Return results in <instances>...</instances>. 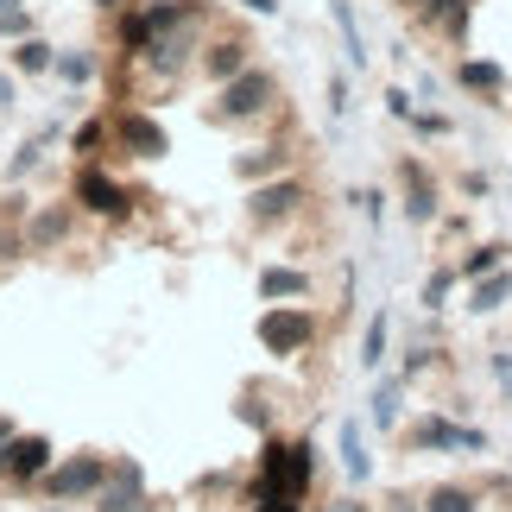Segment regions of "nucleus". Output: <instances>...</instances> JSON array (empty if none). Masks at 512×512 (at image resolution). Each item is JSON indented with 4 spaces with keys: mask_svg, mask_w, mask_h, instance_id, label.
<instances>
[{
    "mask_svg": "<svg viewBox=\"0 0 512 512\" xmlns=\"http://www.w3.org/2000/svg\"><path fill=\"white\" fill-rule=\"evenodd\" d=\"M57 64V57H51V45H45V38H19V45H13V70L19 76H32V70H51Z\"/></svg>",
    "mask_w": 512,
    "mask_h": 512,
    "instance_id": "obj_24",
    "label": "nucleus"
},
{
    "mask_svg": "<svg viewBox=\"0 0 512 512\" xmlns=\"http://www.w3.org/2000/svg\"><path fill=\"white\" fill-rule=\"evenodd\" d=\"M247 64H253V45H247V38H234V32H222V38H209V45H203V70L215 76V83L241 76Z\"/></svg>",
    "mask_w": 512,
    "mask_h": 512,
    "instance_id": "obj_12",
    "label": "nucleus"
},
{
    "mask_svg": "<svg viewBox=\"0 0 512 512\" xmlns=\"http://www.w3.org/2000/svg\"><path fill=\"white\" fill-rule=\"evenodd\" d=\"M494 380H500V392L512 399V348H500V354H494Z\"/></svg>",
    "mask_w": 512,
    "mask_h": 512,
    "instance_id": "obj_32",
    "label": "nucleus"
},
{
    "mask_svg": "<svg viewBox=\"0 0 512 512\" xmlns=\"http://www.w3.org/2000/svg\"><path fill=\"white\" fill-rule=\"evenodd\" d=\"M260 298L266 304H298V298H310V272H298V266H266L260 272Z\"/></svg>",
    "mask_w": 512,
    "mask_h": 512,
    "instance_id": "obj_15",
    "label": "nucleus"
},
{
    "mask_svg": "<svg viewBox=\"0 0 512 512\" xmlns=\"http://www.w3.org/2000/svg\"><path fill=\"white\" fill-rule=\"evenodd\" d=\"M342 475H348V487H367V475H373V456H367V430H361V418H342Z\"/></svg>",
    "mask_w": 512,
    "mask_h": 512,
    "instance_id": "obj_14",
    "label": "nucleus"
},
{
    "mask_svg": "<svg viewBox=\"0 0 512 512\" xmlns=\"http://www.w3.org/2000/svg\"><path fill=\"white\" fill-rule=\"evenodd\" d=\"M0 102H13V76H0Z\"/></svg>",
    "mask_w": 512,
    "mask_h": 512,
    "instance_id": "obj_37",
    "label": "nucleus"
},
{
    "mask_svg": "<svg viewBox=\"0 0 512 512\" xmlns=\"http://www.w3.org/2000/svg\"><path fill=\"white\" fill-rule=\"evenodd\" d=\"M323 512H367V506H361V500H354V494H342V500H329Z\"/></svg>",
    "mask_w": 512,
    "mask_h": 512,
    "instance_id": "obj_35",
    "label": "nucleus"
},
{
    "mask_svg": "<svg viewBox=\"0 0 512 512\" xmlns=\"http://www.w3.org/2000/svg\"><path fill=\"white\" fill-rule=\"evenodd\" d=\"M108 456H70V462H51L45 468V494L51 500H95L108 487Z\"/></svg>",
    "mask_w": 512,
    "mask_h": 512,
    "instance_id": "obj_2",
    "label": "nucleus"
},
{
    "mask_svg": "<svg viewBox=\"0 0 512 512\" xmlns=\"http://www.w3.org/2000/svg\"><path fill=\"white\" fill-rule=\"evenodd\" d=\"M45 468H51V443L45 437H19L13 430V437L0 443V481L26 487V481H45Z\"/></svg>",
    "mask_w": 512,
    "mask_h": 512,
    "instance_id": "obj_7",
    "label": "nucleus"
},
{
    "mask_svg": "<svg viewBox=\"0 0 512 512\" xmlns=\"http://www.w3.org/2000/svg\"><path fill=\"white\" fill-rule=\"evenodd\" d=\"M51 70L64 76V83H89V76H95V57H89V51H64Z\"/></svg>",
    "mask_w": 512,
    "mask_h": 512,
    "instance_id": "obj_26",
    "label": "nucleus"
},
{
    "mask_svg": "<svg viewBox=\"0 0 512 512\" xmlns=\"http://www.w3.org/2000/svg\"><path fill=\"white\" fill-rule=\"evenodd\" d=\"M386 342H392V317H386V310H373V323H367V336H361V367L367 373L386 367Z\"/></svg>",
    "mask_w": 512,
    "mask_h": 512,
    "instance_id": "obj_22",
    "label": "nucleus"
},
{
    "mask_svg": "<svg viewBox=\"0 0 512 512\" xmlns=\"http://www.w3.org/2000/svg\"><path fill=\"white\" fill-rule=\"evenodd\" d=\"M418 512H481V494H475V487H462V481H437L418 500Z\"/></svg>",
    "mask_w": 512,
    "mask_h": 512,
    "instance_id": "obj_18",
    "label": "nucleus"
},
{
    "mask_svg": "<svg viewBox=\"0 0 512 512\" xmlns=\"http://www.w3.org/2000/svg\"><path fill=\"white\" fill-rule=\"evenodd\" d=\"M456 83L494 108L500 95H506V70H500V64H487V57H462V64H456Z\"/></svg>",
    "mask_w": 512,
    "mask_h": 512,
    "instance_id": "obj_13",
    "label": "nucleus"
},
{
    "mask_svg": "<svg viewBox=\"0 0 512 512\" xmlns=\"http://www.w3.org/2000/svg\"><path fill=\"white\" fill-rule=\"evenodd\" d=\"M76 203H83L89 215H108V222H114V215H127V190L114 184L108 171L83 165V171H76Z\"/></svg>",
    "mask_w": 512,
    "mask_h": 512,
    "instance_id": "obj_10",
    "label": "nucleus"
},
{
    "mask_svg": "<svg viewBox=\"0 0 512 512\" xmlns=\"http://www.w3.org/2000/svg\"><path fill=\"white\" fill-rule=\"evenodd\" d=\"M411 449H456V456H481L487 449V437L475 424H456V418H443V411H430V418H418L411 424Z\"/></svg>",
    "mask_w": 512,
    "mask_h": 512,
    "instance_id": "obj_4",
    "label": "nucleus"
},
{
    "mask_svg": "<svg viewBox=\"0 0 512 512\" xmlns=\"http://www.w3.org/2000/svg\"><path fill=\"white\" fill-rule=\"evenodd\" d=\"M298 209H304V184H298V177H272V184H253V196H247V222H260V228L291 222Z\"/></svg>",
    "mask_w": 512,
    "mask_h": 512,
    "instance_id": "obj_6",
    "label": "nucleus"
},
{
    "mask_svg": "<svg viewBox=\"0 0 512 512\" xmlns=\"http://www.w3.org/2000/svg\"><path fill=\"white\" fill-rule=\"evenodd\" d=\"M32 165H38V146H19V152H13V165H7V177L19 184V177H26Z\"/></svg>",
    "mask_w": 512,
    "mask_h": 512,
    "instance_id": "obj_31",
    "label": "nucleus"
},
{
    "mask_svg": "<svg viewBox=\"0 0 512 512\" xmlns=\"http://www.w3.org/2000/svg\"><path fill=\"white\" fill-rule=\"evenodd\" d=\"M146 475H140V462H114L108 468V487L95 494V512H146Z\"/></svg>",
    "mask_w": 512,
    "mask_h": 512,
    "instance_id": "obj_8",
    "label": "nucleus"
},
{
    "mask_svg": "<svg viewBox=\"0 0 512 512\" xmlns=\"http://www.w3.org/2000/svg\"><path fill=\"white\" fill-rule=\"evenodd\" d=\"M13 437V418H0V443H7Z\"/></svg>",
    "mask_w": 512,
    "mask_h": 512,
    "instance_id": "obj_38",
    "label": "nucleus"
},
{
    "mask_svg": "<svg viewBox=\"0 0 512 512\" xmlns=\"http://www.w3.org/2000/svg\"><path fill=\"white\" fill-rule=\"evenodd\" d=\"M399 190H405V215L411 222H437V203H443V190H437V177L424 171V159H399Z\"/></svg>",
    "mask_w": 512,
    "mask_h": 512,
    "instance_id": "obj_9",
    "label": "nucleus"
},
{
    "mask_svg": "<svg viewBox=\"0 0 512 512\" xmlns=\"http://www.w3.org/2000/svg\"><path fill=\"white\" fill-rule=\"evenodd\" d=\"M64 228H70V203H57V209H45V215L26 228V241H32V247H57V234H64Z\"/></svg>",
    "mask_w": 512,
    "mask_h": 512,
    "instance_id": "obj_23",
    "label": "nucleus"
},
{
    "mask_svg": "<svg viewBox=\"0 0 512 512\" xmlns=\"http://www.w3.org/2000/svg\"><path fill=\"white\" fill-rule=\"evenodd\" d=\"M354 108V89H348V76L336 70V76H329V114H348Z\"/></svg>",
    "mask_w": 512,
    "mask_h": 512,
    "instance_id": "obj_29",
    "label": "nucleus"
},
{
    "mask_svg": "<svg viewBox=\"0 0 512 512\" xmlns=\"http://www.w3.org/2000/svg\"><path fill=\"white\" fill-rule=\"evenodd\" d=\"M146 512H171V506H146Z\"/></svg>",
    "mask_w": 512,
    "mask_h": 512,
    "instance_id": "obj_39",
    "label": "nucleus"
},
{
    "mask_svg": "<svg viewBox=\"0 0 512 512\" xmlns=\"http://www.w3.org/2000/svg\"><path fill=\"white\" fill-rule=\"evenodd\" d=\"M0 32H26V13H19V7H0Z\"/></svg>",
    "mask_w": 512,
    "mask_h": 512,
    "instance_id": "obj_33",
    "label": "nucleus"
},
{
    "mask_svg": "<svg viewBox=\"0 0 512 512\" xmlns=\"http://www.w3.org/2000/svg\"><path fill=\"white\" fill-rule=\"evenodd\" d=\"M241 7H247V13H260V19H272V13H279V0H241Z\"/></svg>",
    "mask_w": 512,
    "mask_h": 512,
    "instance_id": "obj_34",
    "label": "nucleus"
},
{
    "mask_svg": "<svg viewBox=\"0 0 512 512\" xmlns=\"http://www.w3.org/2000/svg\"><path fill=\"white\" fill-rule=\"evenodd\" d=\"M108 121H89V127H76V152H83V159H95V152H102V140H108Z\"/></svg>",
    "mask_w": 512,
    "mask_h": 512,
    "instance_id": "obj_28",
    "label": "nucleus"
},
{
    "mask_svg": "<svg viewBox=\"0 0 512 512\" xmlns=\"http://www.w3.org/2000/svg\"><path fill=\"white\" fill-rule=\"evenodd\" d=\"M506 253H512L506 241H481V247H468V253H462V266H456V272H462L468 285H475V279H487V272H500V266H506Z\"/></svg>",
    "mask_w": 512,
    "mask_h": 512,
    "instance_id": "obj_21",
    "label": "nucleus"
},
{
    "mask_svg": "<svg viewBox=\"0 0 512 512\" xmlns=\"http://www.w3.org/2000/svg\"><path fill=\"white\" fill-rule=\"evenodd\" d=\"M45 512H64V506H45Z\"/></svg>",
    "mask_w": 512,
    "mask_h": 512,
    "instance_id": "obj_40",
    "label": "nucleus"
},
{
    "mask_svg": "<svg viewBox=\"0 0 512 512\" xmlns=\"http://www.w3.org/2000/svg\"><path fill=\"white\" fill-rule=\"evenodd\" d=\"M108 127H114V140H121L133 159H165V152H171V133L152 121L146 108H114Z\"/></svg>",
    "mask_w": 512,
    "mask_h": 512,
    "instance_id": "obj_5",
    "label": "nucleus"
},
{
    "mask_svg": "<svg viewBox=\"0 0 512 512\" xmlns=\"http://www.w3.org/2000/svg\"><path fill=\"white\" fill-rule=\"evenodd\" d=\"M279 102V76L260 70V64H247L241 76H228L222 83V102H215V121H228V127H241V121H260V114Z\"/></svg>",
    "mask_w": 512,
    "mask_h": 512,
    "instance_id": "obj_1",
    "label": "nucleus"
},
{
    "mask_svg": "<svg viewBox=\"0 0 512 512\" xmlns=\"http://www.w3.org/2000/svg\"><path fill=\"white\" fill-rule=\"evenodd\" d=\"M411 127H418L424 140H449V114H437V108H418V114H411Z\"/></svg>",
    "mask_w": 512,
    "mask_h": 512,
    "instance_id": "obj_27",
    "label": "nucleus"
},
{
    "mask_svg": "<svg viewBox=\"0 0 512 512\" xmlns=\"http://www.w3.org/2000/svg\"><path fill=\"white\" fill-rule=\"evenodd\" d=\"M367 418H373V430H392L405 418V380L399 373H386L380 386H373V405H367Z\"/></svg>",
    "mask_w": 512,
    "mask_h": 512,
    "instance_id": "obj_16",
    "label": "nucleus"
},
{
    "mask_svg": "<svg viewBox=\"0 0 512 512\" xmlns=\"http://www.w3.org/2000/svg\"><path fill=\"white\" fill-rule=\"evenodd\" d=\"M399 7H405L411 19H418V13H430V7H437V0H399Z\"/></svg>",
    "mask_w": 512,
    "mask_h": 512,
    "instance_id": "obj_36",
    "label": "nucleus"
},
{
    "mask_svg": "<svg viewBox=\"0 0 512 512\" xmlns=\"http://www.w3.org/2000/svg\"><path fill=\"white\" fill-rule=\"evenodd\" d=\"M260 342H266V354H304L317 342V317L304 304H272L260 317Z\"/></svg>",
    "mask_w": 512,
    "mask_h": 512,
    "instance_id": "obj_3",
    "label": "nucleus"
},
{
    "mask_svg": "<svg viewBox=\"0 0 512 512\" xmlns=\"http://www.w3.org/2000/svg\"><path fill=\"white\" fill-rule=\"evenodd\" d=\"M285 165H291L285 146H253V152H241V159H234V177L260 184V177H285Z\"/></svg>",
    "mask_w": 512,
    "mask_h": 512,
    "instance_id": "obj_17",
    "label": "nucleus"
},
{
    "mask_svg": "<svg viewBox=\"0 0 512 512\" xmlns=\"http://www.w3.org/2000/svg\"><path fill=\"white\" fill-rule=\"evenodd\" d=\"M475 7H481V0H437L430 13H418V26H424V32H437V38H449V45H468Z\"/></svg>",
    "mask_w": 512,
    "mask_h": 512,
    "instance_id": "obj_11",
    "label": "nucleus"
},
{
    "mask_svg": "<svg viewBox=\"0 0 512 512\" xmlns=\"http://www.w3.org/2000/svg\"><path fill=\"white\" fill-rule=\"evenodd\" d=\"M506 298H512V272L500 266V272H487V279H475L468 310H475V317H494V310H506Z\"/></svg>",
    "mask_w": 512,
    "mask_h": 512,
    "instance_id": "obj_19",
    "label": "nucleus"
},
{
    "mask_svg": "<svg viewBox=\"0 0 512 512\" xmlns=\"http://www.w3.org/2000/svg\"><path fill=\"white\" fill-rule=\"evenodd\" d=\"M386 114H392V121H411V114H418V102H411L405 89H386Z\"/></svg>",
    "mask_w": 512,
    "mask_h": 512,
    "instance_id": "obj_30",
    "label": "nucleus"
},
{
    "mask_svg": "<svg viewBox=\"0 0 512 512\" xmlns=\"http://www.w3.org/2000/svg\"><path fill=\"white\" fill-rule=\"evenodd\" d=\"M329 19H336V32H342L348 64L361 70V64H367V38H361V19H354V0H329Z\"/></svg>",
    "mask_w": 512,
    "mask_h": 512,
    "instance_id": "obj_20",
    "label": "nucleus"
},
{
    "mask_svg": "<svg viewBox=\"0 0 512 512\" xmlns=\"http://www.w3.org/2000/svg\"><path fill=\"white\" fill-rule=\"evenodd\" d=\"M456 279H462L456 266H437V272H430V279H424L418 304H424V310H443V304H449V291H456Z\"/></svg>",
    "mask_w": 512,
    "mask_h": 512,
    "instance_id": "obj_25",
    "label": "nucleus"
}]
</instances>
